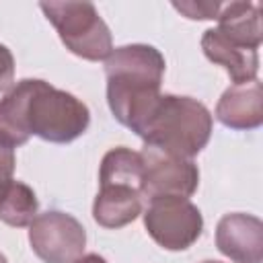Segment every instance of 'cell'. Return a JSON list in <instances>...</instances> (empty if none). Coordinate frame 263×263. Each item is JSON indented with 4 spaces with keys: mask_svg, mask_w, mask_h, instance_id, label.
<instances>
[{
    "mask_svg": "<svg viewBox=\"0 0 263 263\" xmlns=\"http://www.w3.org/2000/svg\"><path fill=\"white\" fill-rule=\"evenodd\" d=\"M138 136L144 140V146L193 158L210 142L212 113L191 97L160 95Z\"/></svg>",
    "mask_w": 263,
    "mask_h": 263,
    "instance_id": "cell-3",
    "label": "cell"
},
{
    "mask_svg": "<svg viewBox=\"0 0 263 263\" xmlns=\"http://www.w3.org/2000/svg\"><path fill=\"white\" fill-rule=\"evenodd\" d=\"M216 21H218L216 29L230 43L249 47V49H259L263 41L261 4L249 2V0H236V2L222 4Z\"/></svg>",
    "mask_w": 263,
    "mask_h": 263,
    "instance_id": "cell-11",
    "label": "cell"
},
{
    "mask_svg": "<svg viewBox=\"0 0 263 263\" xmlns=\"http://www.w3.org/2000/svg\"><path fill=\"white\" fill-rule=\"evenodd\" d=\"M144 160L142 197H189L199 185V171L191 158H181L152 146L140 152Z\"/></svg>",
    "mask_w": 263,
    "mask_h": 263,
    "instance_id": "cell-7",
    "label": "cell"
},
{
    "mask_svg": "<svg viewBox=\"0 0 263 263\" xmlns=\"http://www.w3.org/2000/svg\"><path fill=\"white\" fill-rule=\"evenodd\" d=\"M33 253L45 263H74L86 245L84 226L66 212H43L29 224Z\"/></svg>",
    "mask_w": 263,
    "mask_h": 263,
    "instance_id": "cell-6",
    "label": "cell"
},
{
    "mask_svg": "<svg viewBox=\"0 0 263 263\" xmlns=\"http://www.w3.org/2000/svg\"><path fill=\"white\" fill-rule=\"evenodd\" d=\"M216 117L232 129H253L263 123V86L255 78L251 82L232 84L224 90L216 105Z\"/></svg>",
    "mask_w": 263,
    "mask_h": 263,
    "instance_id": "cell-9",
    "label": "cell"
},
{
    "mask_svg": "<svg viewBox=\"0 0 263 263\" xmlns=\"http://www.w3.org/2000/svg\"><path fill=\"white\" fill-rule=\"evenodd\" d=\"M37 216V197L35 191L21 183L10 181L0 193V220L8 226H29Z\"/></svg>",
    "mask_w": 263,
    "mask_h": 263,
    "instance_id": "cell-14",
    "label": "cell"
},
{
    "mask_svg": "<svg viewBox=\"0 0 263 263\" xmlns=\"http://www.w3.org/2000/svg\"><path fill=\"white\" fill-rule=\"evenodd\" d=\"M39 6L62 43L78 58L99 62L113 51L111 31L92 2H41Z\"/></svg>",
    "mask_w": 263,
    "mask_h": 263,
    "instance_id": "cell-4",
    "label": "cell"
},
{
    "mask_svg": "<svg viewBox=\"0 0 263 263\" xmlns=\"http://www.w3.org/2000/svg\"><path fill=\"white\" fill-rule=\"evenodd\" d=\"M14 80V58L6 45L0 43V92L8 90Z\"/></svg>",
    "mask_w": 263,
    "mask_h": 263,
    "instance_id": "cell-16",
    "label": "cell"
},
{
    "mask_svg": "<svg viewBox=\"0 0 263 263\" xmlns=\"http://www.w3.org/2000/svg\"><path fill=\"white\" fill-rule=\"evenodd\" d=\"M142 214V193L125 185H101L95 203L92 218L105 228H121L134 222Z\"/></svg>",
    "mask_w": 263,
    "mask_h": 263,
    "instance_id": "cell-12",
    "label": "cell"
},
{
    "mask_svg": "<svg viewBox=\"0 0 263 263\" xmlns=\"http://www.w3.org/2000/svg\"><path fill=\"white\" fill-rule=\"evenodd\" d=\"M201 49L205 58L218 66H222L234 84L251 82L257 78L259 72V53L257 49L240 47L230 43L226 37L220 35L218 29H208L201 37Z\"/></svg>",
    "mask_w": 263,
    "mask_h": 263,
    "instance_id": "cell-10",
    "label": "cell"
},
{
    "mask_svg": "<svg viewBox=\"0 0 263 263\" xmlns=\"http://www.w3.org/2000/svg\"><path fill=\"white\" fill-rule=\"evenodd\" d=\"M88 107L74 95L45 80L27 78L0 99V144L23 146L31 136L53 144H66L88 127Z\"/></svg>",
    "mask_w": 263,
    "mask_h": 263,
    "instance_id": "cell-1",
    "label": "cell"
},
{
    "mask_svg": "<svg viewBox=\"0 0 263 263\" xmlns=\"http://www.w3.org/2000/svg\"><path fill=\"white\" fill-rule=\"evenodd\" d=\"M216 247L234 263L263 261V222L251 214H226L216 226Z\"/></svg>",
    "mask_w": 263,
    "mask_h": 263,
    "instance_id": "cell-8",
    "label": "cell"
},
{
    "mask_svg": "<svg viewBox=\"0 0 263 263\" xmlns=\"http://www.w3.org/2000/svg\"><path fill=\"white\" fill-rule=\"evenodd\" d=\"M101 185H125L134 187L142 193V181H144V160L140 152H134L129 148H113L109 150L101 160L99 171Z\"/></svg>",
    "mask_w": 263,
    "mask_h": 263,
    "instance_id": "cell-13",
    "label": "cell"
},
{
    "mask_svg": "<svg viewBox=\"0 0 263 263\" xmlns=\"http://www.w3.org/2000/svg\"><path fill=\"white\" fill-rule=\"evenodd\" d=\"M164 66L162 53L144 43L115 47L105 60L109 109L121 125L136 134L160 99Z\"/></svg>",
    "mask_w": 263,
    "mask_h": 263,
    "instance_id": "cell-2",
    "label": "cell"
},
{
    "mask_svg": "<svg viewBox=\"0 0 263 263\" xmlns=\"http://www.w3.org/2000/svg\"><path fill=\"white\" fill-rule=\"evenodd\" d=\"M144 226L162 249L185 251L201 236L203 218L187 197H154L148 199Z\"/></svg>",
    "mask_w": 263,
    "mask_h": 263,
    "instance_id": "cell-5",
    "label": "cell"
},
{
    "mask_svg": "<svg viewBox=\"0 0 263 263\" xmlns=\"http://www.w3.org/2000/svg\"><path fill=\"white\" fill-rule=\"evenodd\" d=\"M203 263H220V261H203Z\"/></svg>",
    "mask_w": 263,
    "mask_h": 263,
    "instance_id": "cell-20",
    "label": "cell"
},
{
    "mask_svg": "<svg viewBox=\"0 0 263 263\" xmlns=\"http://www.w3.org/2000/svg\"><path fill=\"white\" fill-rule=\"evenodd\" d=\"M0 263H8V261H6V257H4L2 253H0Z\"/></svg>",
    "mask_w": 263,
    "mask_h": 263,
    "instance_id": "cell-19",
    "label": "cell"
},
{
    "mask_svg": "<svg viewBox=\"0 0 263 263\" xmlns=\"http://www.w3.org/2000/svg\"><path fill=\"white\" fill-rule=\"evenodd\" d=\"M12 173H14V152L12 148L0 144V193L12 181Z\"/></svg>",
    "mask_w": 263,
    "mask_h": 263,
    "instance_id": "cell-17",
    "label": "cell"
},
{
    "mask_svg": "<svg viewBox=\"0 0 263 263\" xmlns=\"http://www.w3.org/2000/svg\"><path fill=\"white\" fill-rule=\"evenodd\" d=\"M74 263H107L101 255H97V253H88V255H82V257H78Z\"/></svg>",
    "mask_w": 263,
    "mask_h": 263,
    "instance_id": "cell-18",
    "label": "cell"
},
{
    "mask_svg": "<svg viewBox=\"0 0 263 263\" xmlns=\"http://www.w3.org/2000/svg\"><path fill=\"white\" fill-rule=\"evenodd\" d=\"M173 6L193 21H210L216 18L222 4L220 2H173Z\"/></svg>",
    "mask_w": 263,
    "mask_h": 263,
    "instance_id": "cell-15",
    "label": "cell"
}]
</instances>
